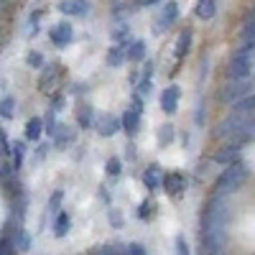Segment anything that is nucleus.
I'll use <instances>...</instances> for the list:
<instances>
[{"label": "nucleus", "mask_w": 255, "mask_h": 255, "mask_svg": "<svg viewBox=\"0 0 255 255\" xmlns=\"http://www.w3.org/2000/svg\"><path fill=\"white\" fill-rule=\"evenodd\" d=\"M97 255H125V250H120V245H102Z\"/></svg>", "instance_id": "nucleus-34"}, {"label": "nucleus", "mask_w": 255, "mask_h": 255, "mask_svg": "<svg viewBox=\"0 0 255 255\" xmlns=\"http://www.w3.org/2000/svg\"><path fill=\"white\" fill-rule=\"evenodd\" d=\"M59 74H61L59 64H44V67H41V77H38V87L46 92V90L51 87V84L59 79Z\"/></svg>", "instance_id": "nucleus-14"}, {"label": "nucleus", "mask_w": 255, "mask_h": 255, "mask_svg": "<svg viewBox=\"0 0 255 255\" xmlns=\"http://www.w3.org/2000/svg\"><path fill=\"white\" fill-rule=\"evenodd\" d=\"M153 3H158V0H143L140 5H153Z\"/></svg>", "instance_id": "nucleus-40"}, {"label": "nucleus", "mask_w": 255, "mask_h": 255, "mask_svg": "<svg viewBox=\"0 0 255 255\" xmlns=\"http://www.w3.org/2000/svg\"><path fill=\"white\" fill-rule=\"evenodd\" d=\"M125 253H128V255H148V250H145L140 243H128V245H125Z\"/></svg>", "instance_id": "nucleus-33"}, {"label": "nucleus", "mask_w": 255, "mask_h": 255, "mask_svg": "<svg viewBox=\"0 0 255 255\" xmlns=\"http://www.w3.org/2000/svg\"><path fill=\"white\" fill-rule=\"evenodd\" d=\"M253 110H255V97L253 95H245V97H240L230 105V115H253Z\"/></svg>", "instance_id": "nucleus-15"}, {"label": "nucleus", "mask_w": 255, "mask_h": 255, "mask_svg": "<svg viewBox=\"0 0 255 255\" xmlns=\"http://www.w3.org/2000/svg\"><path fill=\"white\" fill-rule=\"evenodd\" d=\"M253 49L255 46H240L235 54L230 56V64H227V77L230 79H248L253 77Z\"/></svg>", "instance_id": "nucleus-2"}, {"label": "nucleus", "mask_w": 255, "mask_h": 255, "mask_svg": "<svg viewBox=\"0 0 255 255\" xmlns=\"http://www.w3.org/2000/svg\"><path fill=\"white\" fill-rule=\"evenodd\" d=\"M153 215H156V204H153L151 199L140 202V207H138V217H140V220H151Z\"/></svg>", "instance_id": "nucleus-29"}, {"label": "nucleus", "mask_w": 255, "mask_h": 255, "mask_svg": "<svg viewBox=\"0 0 255 255\" xmlns=\"http://www.w3.org/2000/svg\"><path fill=\"white\" fill-rule=\"evenodd\" d=\"M105 171H108L110 176H120V174H123V161H120L118 156L108 158V163H105Z\"/></svg>", "instance_id": "nucleus-31"}, {"label": "nucleus", "mask_w": 255, "mask_h": 255, "mask_svg": "<svg viewBox=\"0 0 255 255\" xmlns=\"http://www.w3.org/2000/svg\"><path fill=\"white\" fill-rule=\"evenodd\" d=\"M161 186H163V191H168V194H181V191L186 189V179H184V174L171 171V174H166L161 179Z\"/></svg>", "instance_id": "nucleus-13"}, {"label": "nucleus", "mask_w": 255, "mask_h": 255, "mask_svg": "<svg viewBox=\"0 0 255 255\" xmlns=\"http://www.w3.org/2000/svg\"><path fill=\"white\" fill-rule=\"evenodd\" d=\"M49 41L54 46H59V49H64V46H69L72 41H74V28L69 26V23H56L51 31H49Z\"/></svg>", "instance_id": "nucleus-7"}, {"label": "nucleus", "mask_w": 255, "mask_h": 255, "mask_svg": "<svg viewBox=\"0 0 255 255\" xmlns=\"http://www.w3.org/2000/svg\"><path fill=\"white\" fill-rule=\"evenodd\" d=\"M118 46L123 49L125 61H140L145 56V41L143 38H128V41H120Z\"/></svg>", "instance_id": "nucleus-8"}, {"label": "nucleus", "mask_w": 255, "mask_h": 255, "mask_svg": "<svg viewBox=\"0 0 255 255\" xmlns=\"http://www.w3.org/2000/svg\"><path fill=\"white\" fill-rule=\"evenodd\" d=\"M44 13H46V8H38V10H33V13H31V23L36 26V23H38V18L44 15Z\"/></svg>", "instance_id": "nucleus-38"}, {"label": "nucleus", "mask_w": 255, "mask_h": 255, "mask_svg": "<svg viewBox=\"0 0 255 255\" xmlns=\"http://www.w3.org/2000/svg\"><path fill=\"white\" fill-rule=\"evenodd\" d=\"M108 215H110L113 227H120V225H123V220H120V215H118V209H108Z\"/></svg>", "instance_id": "nucleus-37"}, {"label": "nucleus", "mask_w": 255, "mask_h": 255, "mask_svg": "<svg viewBox=\"0 0 255 255\" xmlns=\"http://www.w3.org/2000/svg\"><path fill=\"white\" fill-rule=\"evenodd\" d=\"M194 15H197L199 20H212V18L217 15V0H197Z\"/></svg>", "instance_id": "nucleus-16"}, {"label": "nucleus", "mask_w": 255, "mask_h": 255, "mask_svg": "<svg viewBox=\"0 0 255 255\" xmlns=\"http://www.w3.org/2000/svg\"><path fill=\"white\" fill-rule=\"evenodd\" d=\"M240 156H243V145H238V143H225L220 151L212 156V161L222 163V166H235V163H243Z\"/></svg>", "instance_id": "nucleus-5"}, {"label": "nucleus", "mask_w": 255, "mask_h": 255, "mask_svg": "<svg viewBox=\"0 0 255 255\" xmlns=\"http://www.w3.org/2000/svg\"><path fill=\"white\" fill-rule=\"evenodd\" d=\"M41 133H44V123H41V118H31L26 123V133H23V140H38Z\"/></svg>", "instance_id": "nucleus-22"}, {"label": "nucleus", "mask_w": 255, "mask_h": 255, "mask_svg": "<svg viewBox=\"0 0 255 255\" xmlns=\"http://www.w3.org/2000/svg\"><path fill=\"white\" fill-rule=\"evenodd\" d=\"M0 118L3 120H13L15 118V100L10 95L0 97Z\"/></svg>", "instance_id": "nucleus-25"}, {"label": "nucleus", "mask_w": 255, "mask_h": 255, "mask_svg": "<svg viewBox=\"0 0 255 255\" xmlns=\"http://www.w3.org/2000/svg\"><path fill=\"white\" fill-rule=\"evenodd\" d=\"M26 64H28V67H33V69H41L46 64V59H44V54H41V51H28L26 54Z\"/></svg>", "instance_id": "nucleus-30"}, {"label": "nucleus", "mask_w": 255, "mask_h": 255, "mask_svg": "<svg viewBox=\"0 0 255 255\" xmlns=\"http://www.w3.org/2000/svg\"><path fill=\"white\" fill-rule=\"evenodd\" d=\"M61 202H64V191L56 189L54 194L49 197V204H46V212H49V215H56V212H61Z\"/></svg>", "instance_id": "nucleus-28"}, {"label": "nucleus", "mask_w": 255, "mask_h": 255, "mask_svg": "<svg viewBox=\"0 0 255 255\" xmlns=\"http://www.w3.org/2000/svg\"><path fill=\"white\" fill-rule=\"evenodd\" d=\"M176 20H179V3H174V0H168V3H163L161 15L156 18V33H163L168 26H174Z\"/></svg>", "instance_id": "nucleus-6"}, {"label": "nucleus", "mask_w": 255, "mask_h": 255, "mask_svg": "<svg viewBox=\"0 0 255 255\" xmlns=\"http://www.w3.org/2000/svg\"><path fill=\"white\" fill-rule=\"evenodd\" d=\"M143 184H145V189L148 191H156V189H161V176H158V166L156 163H151L143 171Z\"/></svg>", "instance_id": "nucleus-21"}, {"label": "nucleus", "mask_w": 255, "mask_h": 255, "mask_svg": "<svg viewBox=\"0 0 255 255\" xmlns=\"http://www.w3.org/2000/svg\"><path fill=\"white\" fill-rule=\"evenodd\" d=\"M179 97H181V90L176 87V84H171V87H166L161 92V110L166 115H174L179 110Z\"/></svg>", "instance_id": "nucleus-10"}, {"label": "nucleus", "mask_w": 255, "mask_h": 255, "mask_svg": "<svg viewBox=\"0 0 255 255\" xmlns=\"http://www.w3.org/2000/svg\"><path fill=\"white\" fill-rule=\"evenodd\" d=\"M176 255H191L189 243H186V238H184V235H179V238H176Z\"/></svg>", "instance_id": "nucleus-35"}, {"label": "nucleus", "mask_w": 255, "mask_h": 255, "mask_svg": "<svg viewBox=\"0 0 255 255\" xmlns=\"http://www.w3.org/2000/svg\"><path fill=\"white\" fill-rule=\"evenodd\" d=\"M243 181H245V166L243 163L225 166V171L215 181V194H230V191H235Z\"/></svg>", "instance_id": "nucleus-3"}, {"label": "nucleus", "mask_w": 255, "mask_h": 255, "mask_svg": "<svg viewBox=\"0 0 255 255\" xmlns=\"http://www.w3.org/2000/svg\"><path fill=\"white\" fill-rule=\"evenodd\" d=\"M105 61H108V67H113V69H118L120 64L125 61V56H123V49L115 44V46H110L108 49V56H105Z\"/></svg>", "instance_id": "nucleus-26"}, {"label": "nucleus", "mask_w": 255, "mask_h": 255, "mask_svg": "<svg viewBox=\"0 0 255 255\" xmlns=\"http://www.w3.org/2000/svg\"><path fill=\"white\" fill-rule=\"evenodd\" d=\"M130 110L138 113V115H143V97L140 95H133L130 97Z\"/></svg>", "instance_id": "nucleus-36"}, {"label": "nucleus", "mask_w": 255, "mask_h": 255, "mask_svg": "<svg viewBox=\"0 0 255 255\" xmlns=\"http://www.w3.org/2000/svg\"><path fill=\"white\" fill-rule=\"evenodd\" d=\"M77 125L82 128V130H87V128L95 125V110H92V105H79V108H77Z\"/></svg>", "instance_id": "nucleus-19"}, {"label": "nucleus", "mask_w": 255, "mask_h": 255, "mask_svg": "<svg viewBox=\"0 0 255 255\" xmlns=\"http://www.w3.org/2000/svg\"><path fill=\"white\" fill-rule=\"evenodd\" d=\"M10 156H13V171H20V166H23V156H26V140L10 143Z\"/></svg>", "instance_id": "nucleus-23"}, {"label": "nucleus", "mask_w": 255, "mask_h": 255, "mask_svg": "<svg viewBox=\"0 0 255 255\" xmlns=\"http://www.w3.org/2000/svg\"><path fill=\"white\" fill-rule=\"evenodd\" d=\"M135 84H138V92H135V95H140V97L151 95V87H153V61H148V64H145L143 77H140Z\"/></svg>", "instance_id": "nucleus-17"}, {"label": "nucleus", "mask_w": 255, "mask_h": 255, "mask_svg": "<svg viewBox=\"0 0 255 255\" xmlns=\"http://www.w3.org/2000/svg\"><path fill=\"white\" fill-rule=\"evenodd\" d=\"M0 163H3V158H0Z\"/></svg>", "instance_id": "nucleus-41"}, {"label": "nucleus", "mask_w": 255, "mask_h": 255, "mask_svg": "<svg viewBox=\"0 0 255 255\" xmlns=\"http://www.w3.org/2000/svg\"><path fill=\"white\" fill-rule=\"evenodd\" d=\"M253 115H230L220 123L217 135L225 143H238V145H248L253 143Z\"/></svg>", "instance_id": "nucleus-1"}, {"label": "nucleus", "mask_w": 255, "mask_h": 255, "mask_svg": "<svg viewBox=\"0 0 255 255\" xmlns=\"http://www.w3.org/2000/svg\"><path fill=\"white\" fill-rule=\"evenodd\" d=\"M174 138H176V128H174L171 123H166V125H161V128H158L156 140H158V145H161V148H166L168 143H174Z\"/></svg>", "instance_id": "nucleus-24"}, {"label": "nucleus", "mask_w": 255, "mask_h": 255, "mask_svg": "<svg viewBox=\"0 0 255 255\" xmlns=\"http://www.w3.org/2000/svg\"><path fill=\"white\" fill-rule=\"evenodd\" d=\"M13 245H15L18 250H28V248H31V238L26 235V230H20V227L13 230Z\"/></svg>", "instance_id": "nucleus-27"}, {"label": "nucleus", "mask_w": 255, "mask_h": 255, "mask_svg": "<svg viewBox=\"0 0 255 255\" xmlns=\"http://www.w3.org/2000/svg\"><path fill=\"white\" fill-rule=\"evenodd\" d=\"M120 130H125L128 138H135L138 130H140V115L128 108V110L123 113V118H120Z\"/></svg>", "instance_id": "nucleus-11"}, {"label": "nucleus", "mask_w": 255, "mask_h": 255, "mask_svg": "<svg viewBox=\"0 0 255 255\" xmlns=\"http://www.w3.org/2000/svg\"><path fill=\"white\" fill-rule=\"evenodd\" d=\"M245 95H253V77H248V79H230L222 87V92H220V100L225 105H232L235 100H240Z\"/></svg>", "instance_id": "nucleus-4"}, {"label": "nucleus", "mask_w": 255, "mask_h": 255, "mask_svg": "<svg viewBox=\"0 0 255 255\" xmlns=\"http://www.w3.org/2000/svg\"><path fill=\"white\" fill-rule=\"evenodd\" d=\"M69 230H72V217H69V212H56V220H54V235L61 240V238H67V235H69Z\"/></svg>", "instance_id": "nucleus-18"}, {"label": "nucleus", "mask_w": 255, "mask_h": 255, "mask_svg": "<svg viewBox=\"0 0 255 255\" xmlns=\"http://www.w3.org/2000/svg\"><path fill=\"white\" fill-rule=\"evenodd\" d=\"M189 49H191V28H184L179 33V41H176V61H184Z\"/></svg>", "instance_id": "nucleus-20"}, {"label": "nucleus", "mask_w": 255, "mask_h": 255, "mask_svg": "<svg viewBox=\"0 0 255 255\" xmlns=\"http://www.w3.org/2000/svg\"><path fill=\"white\" fill-rule=\"evenodd\" d=\"M59 10L64 15H72V18H84L92 8H90V0H61Z\"/></svg>", "instance_id": "nucleus-9"}, {"label": "nucleus", "mask_w": 255, "mask_h": 255, "mask_svg": "<svg viewBox=\"0 0 255 255\" xmlns=\"http://www.w3.org/2000/svg\"><path fill=\"white\" fill-rule=\"evenodd\" d=\"M120 130V118L118 115H102L97 118V133L102 138H113Z\"/></svg>", "instance_id": "nucleus-12"}, {"label": "nucleus", "mask_w": 255, "mask_h": 255, "mask_svg": "<svg viewBox=\"0 0 255 255\" xmlns=\"http://www.w3.org/2000/svg\"><path fill=\"white\" fill-rule=\"evenodd\" d=\"M197 123H199V125H202V123H204V110H202V108H199V110H197Z\"/></svg>", "instance_id": "nucleus-39"}, {"label": "nucleus", "mask_w": 255, "mask_h": 255, "mask_svg": "<svg viewBox=\"0 0 255 255\" xmlns=\"http://www.w3.org/2000/svg\"><path fill=\"white\" fill-rule=\"evenodd\" d=\"M128 38H130V26H128V23L113 31V41H118V44H120V41H128Z\"/></svg>", "instance_id": "nucleus-32"}]
</instances>
